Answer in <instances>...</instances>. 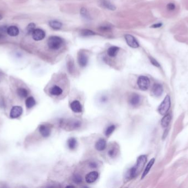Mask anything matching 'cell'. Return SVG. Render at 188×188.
I'll list each match as a JSON object with an SVG mask.
<instances>
[{
    "instance_id": "6da1fadb",
    "label": "cell",
    "mask_w": 188,
    "mask_h": 188,
    "mask_svg": "<svg viewBox=\"0 0 188 188\" xmlns=\"http://www.w3.org/2000/svg\"><path fill=\"white\" fill-rule=\"evenodd\" d=\"M147 162V157L145 155H141L138 157L136 163L134 166L129 169L127 177L129 179L134 178L141 172Z\"/></svg>"
},
{
    "instance_id": "7a4b0ae2",
    "label": "cell",
    "mask_w": 188,
    "mask_h": 188,
    "mask_svg": "<svg viewBox=\"0 0 188 188\" xmlns=\"http://www.w3.org/2000/svg\"><path fill=\"white\" fill-rule=\"evenodd\" d=\"M62 39L57 36H52L49 38L47 45L49 47L53 50H58L63 45Z\"/></svg>"
},
{
    "instance_id": "3957f363",
    "label": "cell",
    "mask_w": 188,
    "mask_h": 188,
    "mask_svg": "<svg viewBox=\"0 0 188 188\" xmlns=\"http://www.w3.org/2000/svg\"><path fill=\"white\" fill-rule=\"evenodd\" d=\"M171 107V98L168 95L166 96L163 102L160 104L158 108V112L161 115L166 114Z\"/></svg>"
},
{
    "instance_id": "277c9868",
    "label": "cell",
    "mask_w": 188,
    "mask_h": 188,
    "mask_svg": "<svg viewBox=\"0 0 188 188\" xmlns=\"http://www.w3.org/2000/svg\"><path fill=\"white\" fill-rule=\"evenodd\" d=\"M137 83L138 86L140 89L143 91H146L150 86V81L146 76H141L138 78Z\"/></svg>"
},
{
    "instance_id": "5b68a950",
    "label": "cell",
    "mask_w": 188,
    "mask_h": 188,
    "mask_svg": "<svg viewBox=\"0 0 188 188\" xmlns=\"http://www.w3.org/2000/svg\"><path fill=\"white\" fill-rule=\"evenodd\" d=\"M125 41L130 47L138 48L139 47V43L136 39L132 35L126 34L124 36Z\"/></svg>"
},
{
    "instance_id": "8992f818",
    "label": "cell",
    "mask_w": 188,
    "mask_h": 188,
    "mask_svg": "<svg viewBox=\"0 0 188 188\" xmlns=\"http://www.w3.org/2000/svg\"><path fill=\"white\" fill-rule=\"evenodd\" d=\"M33 39L35 41H40L45 37V32L41 29H35L32 33Z\"/></svg>"
},
{
    "instance_id": "52a82bcc",
    "label": "cell",
    "mask_w": 188,
    "mask_h": 188,
    "mask_svg": "<svg viewBox=\"0 0 188 188\" xmlns=\"http://www.w3.org/2000/svg\"><path fill=\"white\" fill-rule=\"evenodd\" d=\"M23 113V109L20 106L13 107L10 112V117L12 119H16L20 116Z\"/></svg>"
},
{
    "instance_id": "ba28073f",
    "label": "cell",
    "mask_w": 188,
    "mask_h": 188,
    "mask_svg": "<svg viewBox=\"0 0 188 188\" xmlns=\"http://www.w3.org/2000/svg\"><path fill=\"white\" fill-rule=\"evenodd\" d=\"M78 61L79 65L82 67H84L87 65L88 63V57L84 53L81 52L79 53L78 56Z\"/></svg>"
},
{
    "instance_id": "9c48e42d",
    "label": "cell",
    "mask_w": 188,
    "mask_h": 188,
    "mask_svg": "<svg viewBox=\"0 0 188 188\" xmlns=\"http://www.w3.org/2000/svg\"><path fill=\"white\" fill-rule=\"evenodd\" d=\"M99 177V173L96 171H92L89 173L85 176V181L86 183L91 184L95 182Z\"/></svg>"
},
{
    "instance_id": "30bf717a",
    "label": "cell",
    "mask_w": 188,
    "mask_h": 188,
    "mask_svg": "<svg viewBox=\"0 0 188 188\" xmlns=\"http://www.w3.org/2000/svg\"><path fill=\"white\" fill-rule=\"evenodd\" d=\"M129 104L133 107H137L141 102V97L138 94H133L129 98Z\"/></svg>"
},
{
    "instance_id": "8fae6325",
    "label": "cell",
    "mask_w": 188,
    "mask_h": 188,
    "mask_svg": "<svg viewBox=\"0 0 188 188\" xmlns=\"http://www.w3.org/2000/svg\"><path fill=\"white\" fill-rule=\"evenodd\" d=\"M50 94L52 96H56L58 97L61 95H62L63 90L62 88L60 87L58 85H55L52 87H51L50 89Z\"/></svg>"
},
{
    "instance_id": "7c38bea8",
    "label": "cell",
    "mask_w": 188,
    "mask_h": 188,
    "mask_svg": "<svg viewBox=\"0 0 188 188\" xmlns=\"http://www.w3.org/2000/svg\"><path fill=\"white\" fill-rule=\"evenodd\" d=\"M70 108L74 113H81L82 106L78 100H74L70 104Z\"/></svg>"
},
{
    "instance_id": "4fadbf2b",
    "label": "cell",
    "mask_w": 188,
    "mask_h": 188,
    "mask_svg": "<svg viewBox=\"0 0 188 188\" xmlns=\"http://www.w3.org/2000/svg\"><path fill=\"white\" fill-rule=\"evenodd\" d=\"M106 141L104 138H100L96 142L95 147L99 151H102L106 148Z\"/></svg>"
},
{
    "instance_id": "5bb4252c",
    "label": "cell",
    "mask_w": 188,
    "mask_h": 188,
    "mask_svg": "<svg viewBox=\"0 0 188 188\" xmlns=\"http://www.w3.org/2000/svg\"><path fill=\"white\" fill-rule=\"evenodd\" d=\"M39 130L40 134L44 138L49 137L51 134V130L50 128L45 125H41L39 126Z\"/></svg>"
},
{
    "instance_id": "9a60e30c",
    "label": "cell",
    "mask_w": 188,
    "mask_h": 188,
    "mask_svg": "<svg viewBox=\"0 0 188 188\" xmlns=\"http://www.w3.org/2000/svg\"><path fill=\"white\" fill-rule=\"evenodd\" d=\"M163 87L160 84H155L152 89V92L154 96L159 97L163 93Z\"/></svg>"
},
{
    "instance_id": "2e32d148",
    "label": "cell",
    "mask_w": 188,
    "mask_h": 188,
    "mask_svg": "<svg viewBox=\"0 0 188 188\" xmlns=\"http://www.w3.org/2000/svg\"><path fill=\"white\" fill-rule=\"evenodd\" d=\"M7 33L11 37H16L19 34V29L16 26L11 25L7 28Z\"/></svg>"
},
{
    "instance_id": "e0dca14e",
    "label": "cell",
    "mask_w": 188,
    "mask_h": 188,
    "mask_svg": "<svg viewBox=\"0 0 188 188\" xmlns=\"http://www.w3.org/2000/svg\"><path fill=\"white\" fill-rule=\"evenodd\" d=\"M155 160L154 158H152V159H151V160H150V162L148 163L147 166L146 167V168H145V170L144 171V173H143V175H142V177H141V179H142L144 178H145V177L146 176L147 174L149 173V172H150L151 168H152V167L154 165V163H155Z\"/></svg>"
},
{
    "instance_id": "ac0fdd59",
    "label": "cell",
    "mask_w": 188,
    "mask_h": 188,
    "mask_svg": "<svg viewBox=\"0 0 188 188\" xmlns=\"http://www.w3.org/2000/svg\"><path fill=\"white\" fill-rule=\"evenodd\" d=\"M171 119H172L171 115L169 114H167L163 117L161 120V125L162 126L163 128H167L169 125Z\"/></svg>"
},
{
    "instance_id": "d6986e66",
    "label": "cell",
    "mask_w": 188,
    "mask_h": 188,
    "mask_svg": "<svg viewBox=\"0 0 188 188\" xmlns=\"http://www.w3.org/2000/svg\"><path fill=\"white\" fill-rule=\"evenodd\" d=\"M119 48L117 47H111L107 50V54L110 57H115L119 51Z\"/></svg>"
},
{
    "instance_id": "ffe728a7",
    "label": "cell",
    "mask_w": 188,
    "mask_h": 188,
    "mask_svg": "<svg viewBox=\"0 0 188 188\" xmlns=\"http://www.w3.org/2000/svg\"><path fill=\"white\" fill-rule=\"evenodd\" d=\"M49 25L50 26L51 28L55 30H59L62 28V24L61 22L57 21H51L49 22Z\"/></svg>"
},
{
    "instance_id": "44dd1931",
    "label": "cell",
    "mask_w": 188,
    "mask_h": 188,
    "mask_svg": "<svg viewBox=\"0 0 188 188\" xmlns=\"http://www.w3.org/2000/svg\"><path fill=\"white\" fill-rule=\"evenodd\" d=\"M102 5L103 6L105 7L106 8L109 10L114 11L116 10V7L112 3L110 2L108 0H102Z\"/></svg>"
},
{
    "instance_id": "7402d4cb",
    "label": "cell",
    "mask_w": 188,
    "mask_h": 188,
    "mask_svg": "<svg viewBox=\"0 0 188 188\" xmlns=\"http://www.w3.org/2000/svg\"><path fill=\"white\" fill-rule=\"evenodd\" d=\"M67 144H68V147L69 149L71 150H73L77 147V140L75 138H71L68 139V142H67Z\"/></svg>"
},
{
    "instance_id": "603a6c76",
    "label": "cell",
    "mask_w": 188,
    "mask_h": 188,
    "mask_svg": "<svg viewBox=\"0 0 188 188\" xmlns=\"http://www.w3.org/2000/svg\"><path fill=\"white\" fill-rule=\"evenodd\" d=\"M36 104V102L34 98L32 97L28 98L25 100V105L26 107L28 109H30L34 106Z\"/></svg>"
},
{
    "instance_id": "cb8c5ba5",
    "label": "cell",
    "mask_w": 188,
    "mask_h": 188,
    "mask_svg": "<svg viewBox=\"0 0 188 188\" xmlns=\"http://www.w3.org/2000/svg\"><path fill=\"white\" fill-rule=\"evenodd\" d=\"M68 124V126L69 128H70V129H78L80 126V122L78 121V120H72L70 122H67ZM67 126V127H68Z\"/></svg>"
},
{
    "instance_id": "d4e9b609",
    "label": "cell",
    "mask_w": 188,
    "mask_h": 188,
    "mask_svg": "<svg viewBox=\"0 0 188 188\" xmlns=\"http://www.w3.org/2000/svg\"><path fill=\"white\" fill-rule=\"evenodd\" d=\"M80 35L84 37H88L95 35V33L89 29H83L80 31Z\"/></svg>"
},
{
    "instance_id": "484cf974",
    "label": "cell",
    "mask_w": 188,
    "mask_h": 188,
    "mask_svg": "<svg viewBox=\"0 0 188 188\" xmlns=\"http://www.w3.org/2000/svg\"><path fill=\"white\" fill-rule=\"evenodd\" d=\"M118 154V149L115 146H112L108 151V154L111 158H114Z\"/></svg>"
},
{
    "instance_id": "4316f807",
    "label": "cell",
    "mask_w": 188,
    "mask_h": 188,
    "mask_svg": "<svg viewBox=\"0 0 188 188\" xmlns=\"http://www.w3.org/2000/svg\"><path fill=\"white\" fill-rule=\"evenodd\" d=\"M17 94L20 97L25 98L28 94V91L24 88H19L17 89Z\"/></svg>"
},
{
    "instance_id": "83f0119b",
    "label": "cell",
    "mask_w": 188,
    "mask_h": 188,
    "mask_svg": "<svg viewBox=\"0 0 188 188\" xmlns=\"http://www.w3.org/2000/svg\"><path fill=\"white\" fill-rule=\"evenodd\" d=\"M80 15H82L83 18H84L85 19H90V16L89 13H88L87 10L85 8H82L80 9Z\"/></svg>"
},
{
    "instance_id": "f1b7e54d",
    "label": "cell",
    "mask_w": 188,
    "mask_h": 188,
    "mask_svg": "<svg viewBox=\"0 0 188 188\" xmlns=\"http://www.w3.org/2000/svg\"><path fill=\"white\" fill-rule=\"evenodd\" d=\"M35 27H36V25L34 23H30V24H29L27 27V29H26L28 34H32V33L35 29Z\"/></svg>"
},
{
    "instance_id": "f546056e",
    "label": "cell",
    "mask_w": 188,
    "mask_h": 188,
    "mask_svg": "<svg viewBox=\"0 0 188 188\" xmlns=\"http://www.w3.org/2000/svg\"><path fill=\"white\" fill-rule=\"evenodd\" d=\"M72 180L75 184H80L83 181L82 177L79 174H74Z\"/></svg>"
},
{
    "instance_id": "4dcf8cb0",
    "label": "cell",
    "mask_w": 188,
    "mask_h": 188,
    "mask_svg": "<svg viewBox=\"0 0 188 188\" xmlns=\"http://www.w3.org/2000/svg\"><path fill=\"white\" fill-rule=\"evenodd\" d=\"M115 129H116V126L114 125L110 126L106 129V130L105 131V135H106L107 136H110L113 133V132L114 131Z\"/></svg>"
},
{
    "instance_id": "1f68e13d",
    "label": "cell",
    "mask_w": 188,
    "mask_h": 188,
    "mask_svg": "<svg viewBox=\"0 0 188 188\" xmlns=\"http://www.w3.org/2000/svg\"><path fill=\"white\" fill-rule=\"evenodd\" d=\"M7 29V28L5 26L0 27V39H3L6 36Z\"/></svg>"
},
{
    "instance_id": "d6a6232c",
    "label": "cell",
    "mask_w": 188,
    "mask_h": 188,
    "mask_svg": "<svg viewBox=\"0 0 188 188\" xmlns=\"http://www.w3.org/2000/svg\"><path fill=\"white\" fill-rule=\"evenodd\" d=\"M167 9H168V11H174V10H175L176 6H175V5L174 3H169L167 5Z\"/></svg>"
},
{
    "instance_id": "836d02e7",
    "label": "cell",
    "mask_w": 188,
    "mask_h": 188,
    "mask_svg": "<svg viewBox=\"0 0 188 188\" xmlns=\"http://www.w3.org/2000/svg\"><path fill=\"white\" fill-rule=\"evenodd\" d=\"M150 60L151 63L153 65L156 66V67H160V63H158L155 59L152 58V57H150Z\"/></svg>"
},
{
    "instance_id": "e575fe53",
    "label": "cell",
    "mask_w": 188,
    "mask_h": 188,
    "mask_svg": "<svg viewBox=\"0 0 188 188\" xmlns=\"http://www.w3.org/2000/svg\"><path fill=\"white\" fill-rule=\"evenodd\" d=\"M162 26V23H158L156 24H155L154 25L151 26V28H160Z\"/></svg>"
},
{
    "instance_id": "d590c367",
    "label": "cell",
    "mask_w": 188,
    "mask_h": 188,
    "mask_svg": "<svg viewBox=\"0 0 188 188\" xmlns=\"http://www.w3.org/2000/svg\"><path fill=\"white\" fill-rule=\"evenodd\" d=\"M100 29L102 31H110V27H108V26H102V27H101Z\"/></svg>"
},
{
    "instance_id": "8d00e7d4",
    "label": "cell",
    "mask_w": 188,
    "mask_h": 188,
    "mask_svg": "<svg viewBox=\"0 0 188 188\" xmlns=\"http://www.w3.org/2000/svg\"><path fill=\"white\" fill-rule=\"evenodd\" d=\"M89 166L90 167H91V168H96L97 167V163H96L95 162H91L89 164Z\"/></svg>"
},
{
    "instance_id": "74e56055",
    "label": "cell",
    "mask_w": 188,
    "mask_h": 188,
    "mask_svg": "<svg viewBox=\"0 0 188 188\" xmlns=\"http://www.w3.org/2000/svg\"><path fill=\"white\" fill-rule=\"evenodd\" d=\"M69 187L72 188V187H74V186H67V188H69Z\"/></svg>"
},
{
    "instance_id": "f35d334b",
    "label": "cell",
    "mask_w": 188,
    "mask_h": 188,
    "mask_svg": "<svg viewBox=\"0 0 188 188\" xmlns=\"http://www.w3.org/2000/svg\"><path fill=\"white\" fill-rule=\"evenodd\" d=\"M2 19V16L0 15V20H1Z\"/></svg>"
}]
</instances>
